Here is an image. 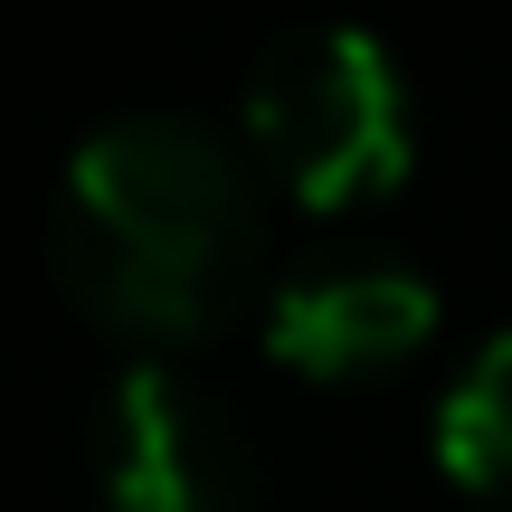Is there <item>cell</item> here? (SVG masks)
Here are the masks:
<instances>
[{
	"instance_id": "cell-5",
	"label": "cell",
	"mask_w": 512,
	"mask_h": 512,
	"mask_svg": "<svg viewBox=\"0 0 512 512\" xmlns=\"http://www.w3.org/2000/svg\"><path fill=\"white\" fill-rule=\"evenodd\" d=\"M437 465L465 494H512V332L475 351L437 399Z\"/></svg>"
},
{
	"instance_id": "cell-4",
	"label": "cell",
	"mask_w": 512,
	"mask_h": 512,
	"mask_svg": "<svg viewBox=\"0 0 512 512\" xmlns=\"http://www.w3.org/2000/svg\"><path fill=\"white\" fill-rule=\"evenodd\" d=\"M266 351L304 380H370L427 351L437 332V285L389 256H342V266H304L266 294Z\"/></svg>"
},
{
	"instance_id": "cell-3",
	"label": "cell",
	"mask_w": 512,
	"mask_h": 512,
	"mask_svg": "<svg viewBox=\"0 0 512 512\" xmlns=\"http://www.w3.org/2000/svg\"><path fill=\"white\" fill-rule=\"evenodd\" d=\"M95 503L105 512H256L228 418L171 361L114 370L95 408Z\"/></svg>"
},
{
	"instance_id": "cell-2",
	"label": "cell",
	"mask_w": 512,
	"mask_h": 512,
	"mask_svg": "<svg viewBox=\"0 0 512 512\" xmlns=\"http://www.w3.org/2000/svg\"><path fill=\"white\" fill-rule=\"evenodd\" d=\"M247 152L304 209H351L370 190L408 181V86L399 57L351 19H304L266 38L238 95Z\"/></svg>"
},
{
	"instance_id": "cell-1",
	"label": "cell",
	"mask_w": 512,
	"mask_h": 512,
	"mask_svg": "<svg viewBox=\"0 0 512 512\" xmlns=\"http://www.w3.org/2000/svg\"><path fill=\"white\" fill-rule=\"evenodd\" d=\"M48 266L105 332L200 342L256 266L247 162L190 114H114L57 171Z\"/></svg>"
}]
</instances>
